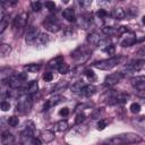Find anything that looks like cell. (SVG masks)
<instances>
[{
    "mask_svg": "<svg viewBox=\"0 0 145 145\" xmlns=\"http://www.w3.org/2000/svg\"><path fill=\"white\" fill-rule=\"evenodd\" d=\"M11 51V46L9 44H1L0 45V57H7Z\"/></svg>",
    "mask_w": 145,
    "mask_h": 145,
    "instance_id": "cell-26",
    "label": "cell"
},
{
    "mask_svg": "<svg viewBox=\"0 0 145 145\" xmlns=\"http://www.w3.org/2000/svg\"><path fill=\"white\" fill-rule=\"evenodd\" d=\"M62 15H63V17L68 20V22H75V10L72 9V8H66V9H63V11H62Z\"/></svg>",
    "mask_w": 145,
    "mask_h": 145,
    "instance_id": "cell-18",
    "label": "cell"
},
{
    "mask_svg": "<svg viewBox=\"0 0 145 145\" xmlns=\"http://www.w3.org/2000/svg\"><path fill=\"white\" fill-rule=\"evenodd\" d=\"M44 6H45L49 10H54V9H56V3L52 2V1H46V2L44 3Z\"/></svg>",
    "mask_w": 145,
    "mask_h": 145,
    "instance_id": "cell-40",
    "label": "cell"
},
{
    "mask_svg": "<svg viewBox=\"0 0 145 145\" xmlns=\"http://www.w3.org/2000/svg\"><path fill=\"white\" fill-rule=\"evenodd\" d=\"M85 75H86L88 78H95V75H94V72H93L91 69H87V70H85Z\"/></svg>",
    "mask_w": 145,
    "mask_h": 145,
    "instance_id": "cell-45",
    "label": "cell"
},
{
    "mask_svg": "<svg viewBox=\"0 0 145 145\" xmlns=\"http://www.w3.org/2000/svg\"><path fill=\"white\" fill-rule=\"evenodd\" d=\"M85 119H86V116L84 113H79V114H77V117L75 119V122H76V125H80Z\"/></svg>",
    "mask_w": 145,
    "mask_h": 145,
    "instance_id": "cell-36",
    "label": "cell"
},
{
    "mask_svg": "<svg viewBox=\"0 0 145 145\" xmlns=\"http://www.w3.org/2000/svg\"><path fill=\"white\" fill-rule=\"evenodd\" d=\"M26 79H27V75H26L25 72H20V74H18V75H14V76H11V77L5 79V82H6V84H7L10 88L17 89L18 87L22 86L23 82L26 80Z\"/></svg>",
    "mask_w": 145,
    "mask_h": 145,
    "instance_id": "cell-4",
    "label": "cell"
},
{
    "mask_svg": "<svg viewBox=\"0 0 145 145\" xmlns=\"http://www.w3.org/2000/svg\"><path fill=\"white\" fill-rule=\"evenodd\" d=\"M27 19H28V15L27 12H22L20 15L16 16V18L14 19V28H23L25 27L26 23H27Z\"/></svg>",
    "mask_w": 145,
    "mask_h": 145,
    "instance_id": "cell-10",
    "label": "cell"
},
{
    "mask_svg": "<svg viewBox=\"0 0 145 145\" xmlns=\"http://www.w3.org/2000/svg\"><path fill=\"white\" fill-rule=\"evenodd\" d=\"M68 127H69V125L66 120H60L54 125V129L57 131H65V130L68 129Z\"/></svg>",
    "mask_w": 145,
    "mask_h": 145,
    "instance_id": "cell-24",
    "label": "cell"
},
{
    "mask_svg": "<svg viewBox=\"0 0 145 145\" xmlns=\"http://www.w3.org/2000/svg\"><path fill=\"white\" fill-rule=\"evenodd\" d=\"M121 59H122L121 57H112V58H109V59H104V60L94 62L93 67L97 68V69H101V70H109V69H112L113 67H116L120 62Z\"/></svg>",
    "mask_w": 145,
    "mask_h": 145,
    "instance_id": "cell-2",
    "label": "cell"
},
{
    "mask_svg": "<svg viewBox=\"0 0 145 145\" xmlns=\"http://www.w3.org/2000/svg\"><path fill=\"white\" fill-rule=\"evenodd\" d=\"M91 52L84 48H77L72 53H71V58H74L76 60L77 63H84L87 61V59L89 58Z\"/></svg>",
    "mask_w": 145,
    "mask_h": 145,
    "instance_id": "cell-5",
    "label": "cell"
},
{
    "mask_svg": "<svg viewBox=\"0 0 145 145\" xmlns=\"http://www.w3.org/2000/svg\"><path fill=\"white\" fill-rule=\"evenodd\" d=\"M135 43H136V37H135L134 34H130L129 36H127L126 39H123L120 44H121V46L126 48V46H131V45H134Z\"/></svg>",
    "mask_w": 145,
    "mask_h": 145,
    "instance_id": "cell-19",
    "label": "cell"
},
{
    "mask_svg": "<svg viewBox=\"0 0 145 145\" xmlns=\"http://www.w3.org/2000/svg\"><path fill=\"white\" fill-rule=\"evenodd\" d=\"M131 85L137 91H144L145 89V77L144 76H136L130 79Z\"/></svg>",
    "mask_w": 145,
    "mask_h": 145,
    "instance_id": "cell-11",
    "label": "cell"
},
{
    "mask_svg": "<svg viewBox=\"0 0 145 145\" xmlns=\"http://www.w3.org/2000/svg\"><path fill=\"white\" fill-rule=\"evenodd\" d=\"M5 17H6V15H5V10H3L2 7H0V22H1Z\"/></svg>",
    "mask_w": 145,
    "mask_h": 145,
    "instance_id": "cell-48",
    "label": "cell"
},
{
    "mask_svg": "<svg viewBox=\"0 0 145 145\" xmlns=\"http://www.w3.org/2000/svg\"><path fill=\"white\" fill-rule=\"evenodd\" d=\"M95 92H96V87H95L94 85L88 84V85H84V87H83L82 91H80V94H83V95H85V96H91V95H93Z\"/></svg>",
    "mask_w": 145,
    "mask_h": 145,
    "instance_id": "cell-17",
    "label": "cell"
},
{
    "mask_svg": "<svg viewBox=\"0 0 145 145\" xmlns=\"http://www.w3.org/2000/svg\"><path fill=\"white\" fill-rule=\"evenodd\" d=\"M39 34H40V31H39L37 27H35V26H29V28L27 29L26 35H25V41H26V43H27L28 45H33V44L35 43V41H36V39H37V36H39Z\"/></svg>",
    "mask_w": 145,
    "mask_h": 145,
    "instance_id": "cell-6",
    "label": "cell"
},
{
    "mask_svg": "<svg viewBox=\"0 0 145 145\" xmlns=\"http://www.w3.org/2000/svg\"><path fill=\"white\" fill-rule=\"evenodd\" d=\"M84 87V83L83 82H76V83H74L72 84V86H71V92L72 93H80V91H82V88Z\"/></svg>",
    "mask_w": 145,
    "mask_h": 145,
    "instance_id": "cell-27",
    "label": "cell"
},
{
    "mask_svg": "<svg viewBox=\"0 0 145 145\" xmlns=\"http://www.w3.org/2000/svg\"><path fill=\"white\" fill-rule=\"evenodd\" d=\"M32 104H33L32 96L29 94H24L19 97L16 108H17V111H19L20 113H25V112H28L31 110Z\"/></svg>",
    "mask_w": 145,
    "mask_h": 145,
    "instance_id": "cell-3",
    "label": "cell"
},
{
    "mask_svg": "<svg viewBox=\"0 0 145 145\" xmlns=\"http://www.w3.org/2000/svg\"><path fill=\"white\" fill-rule=\"evenodd\" d=\"M27 92H28V94L31 95V94H35V93H37V91H39V85H37V82L36 80H32L28 85H27Z\"/></svg>",
    "mask_w": 145,
    "mask_h": 145,
    "instance_id": "cell-25",
    "label": "cell"
},
{
    "mask_svg": "<svg viewBox=\"0 0 145 145\" xmlns=\"http://www.w3.org/2000/svg\"><path fill=\"white\" fill-rule=\"evenodd\" d=\"M31 143H32L33 145H42L40 138H36V137H33V138L31 139Z\"/></svg>",
    "mask_w": 145,
    "mask_h": 145,
    "instance_id": "cell-46",
    "label": "cell"
},
{
    "mask_svg": "<svg viewBox=\"0 0 145 145\" xmlns=\"http://www.w3.org/2000/svg\"><path fill=\"white\" fill-rule=\"evenodd\" d=\"M43 79H44V82H51V80L53 79L52 72H45V74L43 75Z\"/></svg>",
    "mask_w": 145,
    "mask_h": 145,
    "instance_id": "cell-41",
    "label": "cell"
},
{
    "mask_svg": "<svg viewBox=\"0 0 145 145\" xmlns=\"http://www.w3.org/2000/svg\"><path fill=\"white\" fill-rule=\"evenodd\" d=\"M102 32H103L104 34H106L108 36H112V35H116V34H117V27H111V26H109V27H103V28H102Z\"/></svg>",
    "mask_w": 145,
    "mask_h": 145,
    "instance_id": "cell-28",
    "label": "cell"
},
{
    "mask_svg": "<svg viewBox=\"0 0 145 145\" xmlns=\"http://www.w3.org/2000/svg\"><path fill=\"white\" fill-rule=\"evenodd\" d=\"M8 27V17L6 16L1 22H0V34Z\"/></svg>",
    "mask_w": 145,
    "mask_h": 145,
    "instance_id": "cell-33",
    "label": "cell"
},
{
    "mask_svg": "<svg viewBox=\"0 0 145 145\" xmlns=\"http://www.w3.org/2000/svg\"><path fill=\"white\" fill-rule=\"evenodd\" d=\"M143 140L142 136L135 133H125V134H119L113 137H110L104 140V144L109 145H126V144H135V143H140Z\"/></svg>",
    "mask_w": 145,
    "mask_h": 145,
    "instance_id": "cell-1",
    "label": "cell"
},
{
    "mask_svg": "<svg viewBox=\"0 0 145 145\" xmlns=\"http://www.w3.org/2000/svg\"><path fill=\"white\" fill-rule=\"evenodd\" d=\"M18 122H19V120H18V118L15 117V116L9 117V119H8V123H9L10 127H16V126L18 125Z\"/></svg>",
    "mask_w": 145,
    "mask_h": 145,
    "instance_id": "cell-32",
    "label": "cell"
},
{
    "mask_svg": "<svg viewBox=\"0 0 145 145\" xmlns=\"http://www.w3.org/2000/svg\"><path fill=\"white\" fill-rule=\"evenodd\" d=\"M43 26H44V28H45L46 31H49V32H51V33H57V32H59V29H60L59 24H57L54 20H46V22L43 23Z\"/></svg>",
    "mask_w": 145,
    "mask_h": 145,
    "instance_id": "cell-13",
    "label": "cell"
},
{
    "mask_svg": "<svg viewBox=\"0 0 145 145\" xmlns=\"http://www.w3.org/2000/svg\"><path fill=\"white\" fill-rule=\"evenodd\" d=\"M62 101H65V97H62V96H60V95H56L53 99L49 100L51 106H52V105H57V104H59V103L62 102Z\"/></svg>",
    "mask_w": 145,
    "mask_h": 145,
    "instance_id": "cell-30",
    "label": "cell"
},
{
    "mask_svg": "<svg viewBox=\"0 0 145 145\" xmlns=\"http://www.w3.org/2000/svg\"><path fill=\"white\" fill-rule=\"evenodd\" d=\"M96 16H97L99 18L103 19V18H106V16H108V12H106V10H104V9H100V10H97V12H96Z\"/></svg>",
    "mask_w": 145,
    "mask_h": 145,
    "instance_id": "cell-38",
    "label": "cell"
},
{
    "mask_svg": "<svg viewBox=\"0 0 145 145\" xmlns=\"http://www.w3.org/2000/svg\"><path fill=\"white\" fill-rule=\"evenodd\" d=\"M144 65H145L144 60H137V61H133L131 63H128L125 68L128 71H139L144 68Z\"/></svg>",
    "mask_w": 145,
    "mask_h": 145,
    "instance_id": "cell-12",
    "label": "cell"
},
{
    "mask_svg": "<svg viewBox=\"0 0 145 145\" xmlns=\"http://www.w3.org/2000/svg\"><path fill=\"white\" fill-rule=\"evenodd\" d=\"M69 66H68V63H65V62H62L59 67H58V70H59V72L61 74V75H66V74H68L69 72Z\"/></svg>",
    "mask_w": 145,
    "mask_h": 145,
    "instance_id": "cell-29",
    "label": "cell"
},
{
    "mask_svg": "<svg viewBox=\"0 0 145 145\" xmlns=\"http://www.w3.org/2000/svg\"><path fill=\"white\" fill-rule=\"evenodd\" d=\"M59 114L62 116V117L68 116V114H69V110H68V108H62V109L59 111Z\"/></svg>",
    "mask_w": 145,
    "mask_h": 145,
    "instance_id": "cell-44",
    "label": "cell"
},
{
    "mask_svg": "<svg viewBox=\"0 0 145 145\" xmlns=\"http://www.w3.org/2000/svg\"><path fill=\"white\" fill-rule=\"evenodd\" d=\"M0 125H1V119H0Z\"/></svg>",
    "mask_w": 145,
    "mask_h": 145,
    "instance_id": "cell-50",
    "label": "cell"
},
{
    "mask_svg": "<svg viewBox=\"0 0 145 145\" xmlns=\"http://www.w3.org/2000/svg\"><path fill=\"white\" fill-rule=\"evenodd\" d=\"M31 7H32V9L34 10V11H40L41 9H42V3L40 2V1H32L31 2Z\"/></svg>",
    "mask_w": 145,
    "mask_h": 145,
    "instance_id": "cell-31",
    "label": "cell"
},
{
    "mask_svg": "<svg viewBox=\"0 0 145 145\" xmlns=\"http://www.w3.org/2000/svg\"><path fill=\"white\" fill-rule=\"evenodd\" d=\"M48 42H49V35L45 34V33H40L34 44H35L36 46L42 48V46H45V45L48 44Z\"/></svg>",
    "mask_w": 145,
    "mask_h": 145,
    "instance_id": "cell-15",
    "label": "cell"
},
{
    "mask_svg": "<svg viewBox=\"0 0 145 145\" xmlns=\"http://www.w3.org/2000/svg\"><path fill=\"white\" fill-rule=\"evenodd\" d=\"M87 42H88L89 44H92V45L97 46V45L104 44L105 42H108V40L103 39L99 33H96V32H92V33H89V34L87 35Z\"/></svg>",
    "mask_w": 145,
    "mask_h": 145,
    "instance_id": "cell-7",
    "label": "cell"
},
{
    "mask_svg": "<svg viewBox=\"0 0 145 145\" xmlns=\"http://www.w3.org/2000/svg\"><path fill=\"white\" fill-rule=\"evenodd\" d=\"M41 137H42L43 142L50 143V142H52L54 139V133L51 131V130H43L41 133Z\"/></svg>",
    "mask_w": 145,
    "mask_h": 145,
    "instance_id": "cell-20",
    "label": "cell"
},
{
    "mask_svg": "<svg viewBox=\"0 0 145 145\" xmlns=\"http://www.w3.org/2000/svg\"><path fill=\"white\" fill-rule=\"evenodd\" d=\"M103 51H104L105 53H108V54H114V52H116V48H114V45L109 44V45H106V46L103 49Z\"/></svg>",
    "mask_w": 145,
    "mask_h": 145,
    "instance_id": "cell-34",
    "label": "cell"
},
{
    "mask_svg": "<svg viewBox=\"0 0 145 145\" xmlns=\"http://www.w3.org/2000/svg\"><path fill=\"white\" fill-rule=\"evenodd\" d=\"M92 22H93V15L87 12V14L80 15V17L78 19V25L80 26V28H85L86 29V28H88L91 26Z\"/></svg>",
    "mask_w": 145,
    "mask_h": 145,
    "instance_id": "cell-9",
    "label": "cell"
},
{
    "mask_svg": "<svg viewBox=\"0 0 145 145\" xmlns=\"http://www.w3.org/2000/svg\"><path fill=\"white\" fill-rule=\"evenodd\" d=\"M1 142H2V145H16L14 135L10 134V133H8V131H6V133L2 134Z\"/></svg>",
    "mask_w": 145,
    "mask_h": 145,
    "instance_id": "cell-14",
    "label": "cell"
},
{
    "mask_svg": "<svg viewBox=\"0 0 145 145\" xmlns=\"http://www.w3.org/2000/svg\"><path fill=\"white\" fill-rule=\"evenodd\" d=\"M62 62H63V58L62 57H57V58H54V59H52L48 62V67L49 68H58Z\"/></svg>",
    "mask_w": 145,
    "mask_h": 145,
    "instance_id": "cell-22",
    "label": "cell"
},
{
    "mask_svg": "<svg viewBox=\"0 0 145 145\" xmlns=\"http://www.w3.org/2000/svg\"><path fill=\"white\" fill-rule=\"evenodd\" d=\"M103 113V109H97V110H95L94 112H93V114H92V118L93 119H97V118H100L101 117V114Z\"/></svg>",
    "mask_w": 145,
    "mask_h": 145,
    "instance_id": "cell-39",
    "label": "cell"
},
{
    "mask_svg": "<svg viewBox=\"0 0 145 145\" xmlns=\"http://www.w3.org/2000/svg\"><path fill=\"white\" fill-rule=\"evenodd\" d=\"M68 86V80H61V82H59V83H57L54 86H53V88H52V93H56V92H61V91H63L66 87Z\"/></svg>",
    "mask_w": 145,
    "mask_h": 145,
    "instance_id": "cell-21",
    "label": "cell"
},
{
    "mask_svg": "<svg viewBox=\"0 0 145 145\" xmlns=\"http://www.w3.org/2000/svg\"><path fill=\"white\" fill-rule=\"evenodd\" d=\"M130 111H131L133 113H138V112L140 111V105H139L138 103H133V104L130 105Z\"/></svg>",
    "mask_w": 145,
    "mask_h": 145,
    "instance_id": "cell-37",
    "label": "cell"
},
{
    "mask_svg": "<svg viewBox=\"0 0 145 145\" xmlns=\"http://www.w3.org/2000/svg\"><path fill=\"white\" fill-rule=\"evenodd\" d=\"M105 126H106L105 121L104 120H100L99 123H97V130H103L105 128Z\"/></svg>",
    "mask_w": 145,
    "mask_h": 145,
    "instance_id": "cell-43",
    "label": "cell"
},
{
    "mask_svg": "<svg viewBox=\"0 0 145 145\" xmlns=\"http://www.w3.org/2000/svg\"><path fill=\"white\" fill-rule=\"evenodd\" d=\"M0 109L2 111H8L10 109V103L7 102V101H1L0 102Z\"/></svg>",
    "mask_w": 145,
    "mask_h": 145,
    "instance_id": "cell-35",
    "label": "cell"
},
{
    "mask_svg": "<svg viewBox=\"0 0 145 145\" xmlns=\"http://www.w3.org/2000/svg\"><path fill=\"white\" fill-rule=\"evenodd\" d=\"M122 78H123V74H122V72H113V74H110L109 76L105 77L104 83H105L106 86H114V85H117Z\"/></svg>",
    "mask_w": 145,
    "mask_h": 145,
    "instance_id": "cell-8",
    "label": "cell"
},
{
    "mask_svg": "<svg viewBox=\"0 0 145 145\" xmlns=\"http://www.w3.org/2000/svg\"><path fill=\"white\" fill-rule=\"evenodd\" d=\"M111 15L114 19H123L126 17V11L121 7H116V8H113Z\"/></svg>",
    "mask_w": 145,
    "mask_h": 145,
    "instance_id": "cell-16",
    "label": "cell"
},
{
    "mask_svg": "<svg viewBox=\"0 0 145 145\" xmlns=\"http://www.w3.org/2000/svg\"><path fill=\"white\" fill-rule=\"evenodd\" d=\"M41 69V66L39 63H29V65H26L24 66V70L27 71V72H37L39 70Z\"/></svg>",
    "mask_w": 145,
    "mask_h": 145,
    "instance_id": "cell-23",
    "label": "cell"
},
{
    "mask_svg": "<svg viewBox=\"0 0 145 145\" xmlns=\"http://www.w3.org/2000/svg\"><path fill=\"white\" fill-rule=\"evenodd\" d=\"M50 106H51V105H50V102H49V100H48V101L44 103V105H43V110H44V111H46V110H49V108H50Z\"/></svg>",
    "mask_w": 145,
    "mask_h": 145,
    "instance_id": "cell-49",
    "label": "cell"
},
{
    "mask_svg": "<svg viewBox=\"0 0 145 145\" xmlns=\"http://www.w3.org/2000/svg\"><path fill=\"white\" fill-rule=\"evenodd\" d=\"M79 5L80 6H83V7H88V6H91L92 5V1H84V0H82V1H79Z\"/></svg>",
    "mask_w": 145,
    "mask_h": 145,
    "instance_id": "cell-47",
    "label": "cell"
},
{
    "mask_svg": "<svg viewBox=\"0 0 145 145\" xmlns=\"http://www.w3.org/2000/svg\"><path fill=\"white\" fill-rule=\"evenodd\" d=\"M74 33V29L70 27V26H67L66 28H65V31H63V35L65 36H69V35H71Z\"/></svg>",
    "mask_w": 145,
    "mask_h": 145,
    "instance_id": "cell-42",
    "label": "cell"
}]
</instances>
